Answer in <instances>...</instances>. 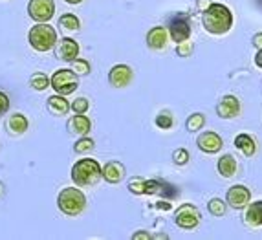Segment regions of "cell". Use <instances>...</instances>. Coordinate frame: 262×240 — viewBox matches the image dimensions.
<instances>
[{
    "instance_id": "obj_1",
    "label": "cell",
    "mask_w": 262,
    "mask_h": 240,
    "mask_svg": "<svg viewBox=\"0 0 262 240\" xmlns=\"http://www.w3.org/2000/svg\"><path fill=\"white\" fill-rule=\"evenodd\" d=\"M204 28L213 35H224L231 30L233 26V15L231 11L222 4H209V8L204 9Z\"/></svg>"
},
{
    "instance_id": "obj_2",
    "label": "cell",
    "mask_w": 262,
    "mask_h": 240,
    "mask_svg": "<svg viewBox=\"0 0 262 240\" xmlns=\"http://www.w3.org/2000/svg\"><path fill=\"white\" fill-rule=\"evenodd\" d=\"M101 178V165L92 158H83L72 167V180L77 187H92Z\"/></svg>"
},
{
    "instance_id": "obj_3",
    "label": "cell",
    "mask_w": 262,
    "mask_h": 240,
    "mask_svg": "<svg viewBox=\"0 0 262 240\" xmlns=\"http://www.w3.org/2000/svg\"><path fill=\"white\" fill-rule=\"evenodd\" d=\"M28 42L37 52H50L57 42V31L53 26H48V22H37L28 31Z\"/></svg>"
},
{
    "instance_id": "obj_4",
    "label": "cell",
    "mask_w": 262,
    "mask_h": 240,
    "mask_svg": "<svg viewBox=\"0 0 262 240\" xmlns=\"http://www.w3.org/2000/svg\"><path fill=\"white\" fill-rule=\"evenodd\" d=\"M57 207L66 216H77L86 207V197L75 187H66L57 197Z\"/></svg>"
},
{
    "instance_id": "obj_5",
    "label": "cell",
    "mask_w": 262,
    "mask_h": 240,
    "mask_svg": "<svg viewBox=\"0 0 262 240\" xmlns=\"http://www.w3.org/2000/svg\"><path fill=\"white\" fill-rule=\"evenodd\" d=\"M50 86H52L57 94H61V96H68V94L75 92L77 86H79L77 74H75L74 70H68V68L57 70L55 74L50 77Z\"/></svg>"
},
{
    "instance_id": "obj_6",
    "label": "cell",
    "mask_w": 262,
    "mask_h": 240,
    "mask_svg": "<svg viewBox=\"0 0 262 240\" xmlns=\"http://www.w3.org/2000/svg\"><path fill=\"white\" fill-rule=\"evenodd\" d=\"M55 13L53 0H30L28 2V15L35 22H48Z\"/></svg>"
},
{
    "instance_id": "obj_7",
    "label": "cell",
    "mask_w": 262,
    "mask_h": 240,
    "mask_svg": "<svg viewBox=\"0 0 262 240\" xmlns=\"http://www.w3.org/2000/svg\"><path fill=\"white\" fill-rule=\"evenodd\" d=\"M176 224H178L182 229H194V227L200 224V211L191 204L180 205L178 211H176Z\"/></svg>"
},
{
    "instance_id": "obj_8",
    "label": "cell",
    "mask_w": 262,
    "mask_h": 240,
    "mask_svg": "<svg viewBox=\"0 0 262 240\" xmlns=\"http://www.w3.org/2000/svg\"><path fill=\"white\" fill-rule=\"evenodd\" d=\"M55 55L57 59H61V61H66V62H72L77 59L79 55V44L77 40L70 39V37H62L61 40L57 39L55 42Z\"/></svg>"
},
{
    "instance_id": "obj_9",
    "label": "cell",
    "mask_w": 262,
    "mask_h": 240,
    "mask_svg": "<svg viewBox=\"0 0 262 240\" xmlns=\"http://www.w3.org/2000/svg\"><path fill=\"white\" fill-rule=\"evenodd\" d=\"M169 33L172 37V40H176V44L184 42L191 37V26L185 15H178L169 22Z\"/></svg>"
},
{
    "instance_id": "obj_10",
    "label": "cell",
    "mask_w": 262,
    "mask_h": 240,
    "mask_svg": "<svg viewBox=\"0 0 262 240\" xmlns=\"http://www.w3.org/2000/svg\"><path fill=\"white\" fill-rule=\"evenodd\" d=\"M249 198H251V191L244 185H233L229 191H227L226 202L231 205L233 209H244L246 205L249 204Z\"/></svg>"
},
{
    "instance_id": "obj_11",
    "label": "cell",
    "mask_w": 262,
    "mask_h": 240,
    "mask_svg": "<svg viewBox=\"0 0 262 240\" xmlns=\"http://www.w3.org/2000/svg\"><path fill=\"white\" fill-rule=\"evenodd\" d=\"M132 77H134V74H132L130 66L127 64H116L108 74L110 84L116 88H125L132 81Z\"/></svg>"
},
{
    "instance_id": "obj_12",
    "label": "cell",
    "mask_w": 262,
    "mask_h": 240,
    "mask_svg": "<svg viewBox=\"0 0 262 240\" xmlns=\"http://www.w3.org/2000/svg\"><path fill=\"white\" fill-rule=\"evenodd\" d=\"M196 143L200 150H204V152H207V154H214L222 148L224 141L216 132H204V134L198 136Z\"/></svg>"
},
{
    "instance_id": "obj_13",
    "label": "cell",
    "mask_w": 262,
    "mask_h": 240,
    "mask_svg": "<svg viewBox=\"0 0 262 240\" xmlns=\"http://www.w3.org/2000/svg\"><path fill=\"white\" fill-rule=\"evenodd\" d=\"M145 192L160 194V197H165V198L176 197V189L167 184V182H162V180H145Z\"/></svg>"
},
{
    "instance_id": "obj_14",
    "label": "cell",
    "mask_w": 262,
    "mask_h": 240,
    "mask_svg": "<svg viewBox=\"0 0 262 240\" xmlns=\"http://www.w3.org/2000/svg\"><path fill=\"white\" fill-rule=\"evenodd\" d=\"M216 112H219L220 118H236L238 112H241V103H238V99L235 96H226L222 97V101L216 106Z\"/></svg>"
},
{
    "instance_id": "obj_15",
    "label": "cell",
    "mask_w": 262,
    "mask_h": 240,
    "mask_svg": "<svg viewBox=\"0 0 262 240\" xmlns=\"http://www.w3.org/2000/svg\"><path fill=\"white\" fill-rule=\"evenodd\" d=\"M28 127H30V121H28L26 116L20 114V112L11 114V116L8 118V121H6L8 134H11V136H22L28 130Z\"/></svg>"
},
{
    "instance_id": "obj_16",
    "label": "cell",
    "mask_w": 262,
    "mask_h": 240,
    "mask_svg": "<svg viewBox=\"0 0 262 240\" xmlns=\"http://www.w3.org/2000/svg\"><path fill=\"white\" fill-rule=\"evenodd\" d=\"M101 176L108 182V184H119L125 178V165L119 162H108L101 169Z\"/></svg>"
},
{
    "instance_id": "obj_17",
    "label": "cell",
    "mask_w": 262,
    "mask_h": 240,
    "mask_svg": "<svg viewBox=\"0 0 262 240\" xmlns=\"http://www.w3.org/2000/svg\"><path fill=\"white\" fill-rule=\"evenodd\" d=\"M147 46L152 50H163L167 46V30L163 26H154L147 33Z\"/></svg>"
},
{
    "instance_id": "obj_18",
    "label": "cell",
    "mask_w": 262,
    "mask_h": 240,
    "mask_svg": "<svg viewBox=\"0 0 262 240\" xmlns=\"http://www.w3.org/2000/svg\"><path fill=\"white\" fill-rule=\"evenodd\" d=\"M66 127H68V132H70V134L84 136L86 132H90L92 123H90V119H88L84 114H77V116H74V118L68 121Z\"/></svg>"
},
{
    "instance_id": "obj_19",
    "label": "cell",
    "mask_w": 262,
    "mask_h": 240,
    "mask_svg": "<svg viewBox=\"0 0 262 240\" xmlns=\"http://www.w3.org/2000/svg\"><path fill=\"white\" fill-rule=\"evenodd\" d=\"M246 224L251 227L262 226V200H257L246 211Z\"/></svg>"
},
{
    "instance_id": "obj_20",
    "label": "cell",
    "mask_w": 262,
    "mask_h": 240,
    "mask_svg": "<svg viewBox=\"0 0 262 240\" xmlns=\"http://www.w3.org/2000/svg\"><path fill=\"white\" fill-rule=\"evenodd\" d=\"M48 110L55 116H64L68 110H70V103L61 96V94H55V96L48 97Z\"/></svg>"
},
{
    "instance_id": "obj_21",
    "label": "cell",
    "mask_w": 262,
    "mask_h": 240,
    "mask_svg": "<svg viewBox=\"0 0 262 240\" xmlns=\"http://www.w3.org/2000/svg\"><path fill=\"white\" fill-rule=\"evenodd\" d=\"M235 147L241 148L246 156H253L255 150H257V145H255V140L249 134H238L235 138Z\"/></svg>"
},
{
    "instance_id": "obj_22",
    "label": "cell",
    "mask_w": 262,
    "mask_h": 240,
    "mask_svg": "<svg viewBox=\"0 0 262 240\" xmlns=\"http://www.w3.org/2000/svg\"><path fill=\"white\" fill-rule=\"evenodd\" d=\"M219 172L224 178H231L236 172V160L231 154H226L219 160Z\"/></svg>"
},
{
    "instance_id": "obj_23",
    "label": "cell",
    "mask_w": 262,
    "mask_h": 240,
    "mask_svg": "<svg viewBox=\"0 0 262 240\" xmlns=\"http://www.w3.org/2000/svg\"><path fill=\"white\" fill-rule=\"evenodd\" d=\"M30 86L33 90H37V92H42V90H46L50 86V77L46 74H42V72H35L30 77Z\"/></svg>"
},
{
    "instance_id": "obj_24",
    "label": "cell",
    "mask_w": 262,
    "mask_h": 240,
    "mask_svg": "<svg viewBox=\"0 0 262 240\" xmlns=\"http://www.w3.org/2000/svg\"><path fill=\"white\" fill-rule=\"evenodd\" d=\"M79 18L75 17V15H72V13H66V15H62L61 18H59V26H62L64 30H70V31H77L79 30Z\"/></svg>"
},
{
    "instance_id": "obj_25",
    "label": "cell",
    "mask_w": 262,
    "mask_h": 240,
    "mask_svg": "<svg viewBox=\"0 0 262 240\" xmlns=\"http://www.w3.org/2000/svg\"><path fill=\"white\" fill-rule=\"evenodd\" d=\"M204 123H206L204 114H192L191 118L187 119V123H185V127H187V130L194 132V130H200L204 127Z\"/></svg>"
},
{
    "instance_id": "obj_26",
    "label": "cell",
    "mask_w": 262,
    "mask_h": 240,
    "mask_svg": "<svg viewBox=\"0 0 262 240\" xmlns=\"http://www.w3.org/2000/svg\"><path fill=\"white\" fill-rule=\"evenodd\" d=\"M92 148H94V141L90 140V138H84V136L74 145V150L77 154H86V152H90Z\"/></svg>"
},
{
    "instance_id": "obj_27",
    "label": "cell",
    "mask_w": 262,
    "mask_h": 240,
    "mask_svg": "<svg viewBox=\"0 0 262 240\" xmlns=\"http://www.w3.org/2000/svg\"><path fill=\"white\" fill-rule=\"evenodd\" d=\"M209 213L214 216H224L226 214V202H222L220 198H213L209 202Z\"/></svg>"
},
{
    "instance_id": "obj_28",
    "label": "cell",
    "mask_w": 262,
    "mask_h": 240,
    "mask_svg": "<svg viewBox=\"0 0 262 240\" xmlns=\"http://www.w3.org/2000/svg\"><path fill=\"white\" fill-rule=\"evenodd\" d=\"M72 70L77 75H86L90 74V62L84 59H75V61H72Z\"/></svg>"
},
{
    "instance_id": "obj_29",
    "label": "cell",
    "mask_w": 262,
    "mask_h": 240,
    "mask_svg": "<svg viewBox=\"0 0 262 240\" xmlns=\"http://www.w3.org/2000/svg\"><path fill=\"white\" fill-rule=\"evenodd\" d=\"M128 191L134 192V194H145V180L136 176L128 182Z\"/></svg>"
},
{
    "instance_id": "obj_30",
    "label": "cell",
    "mask_w": 262,
    "mask_h": 240,
    "mask_svg": "<svg viewBox=\"0 0 262 240\" xmlns=\"http://www.w3.org/2000/svg\"><path fill=\"white\" fill-rule=\"evenodd\" d=\"M156 125L158 128H163V130H169L172 127V116L169 112H162L156 116Z\"/></svg>"
},
{
    "instance_id": "obj_31",
    "label": "cell",
    "mask_w": 262,
    "mask_h": 240,
    "mask_svg": "<svg viewBox=\"0 0 262 240\" xmlns=\"http://www.w3.org/2000/svg\"><path fill=\"white\" fill-rule=\"evenodd\" d=\"M70 108L74 110L75 114H84L88 108H90V103H88L86 97H77V99H74V103L70 105Z\"/></svg>"
},
{
    "instance_id": "obj_32",
    "label": "cell",
    "mask_w": 262,
    "mask_h": 240,
    "mask_svg": "<svg viewBox=\"0 0 262 240\" xmlns=\"http://www.w3.org/2000/svg\"><path fill=\"white\" fill-rule=\"evenodd\" d=\"M192 48H194V44H192V40H184V42H180L178 46H176V53H178L180 57H187L192 53Z\"/></svg>"
},
{
    "instance_id": "obj_33",
    "label": "cell",
    "mask_w": 262,
    "mask_h": 240,
    "mask_svg": "<svg viewBox=\"0 0 262 240\" xmlns=\"http://www.w3.org/2000/svg\"><path fill=\"white\" fill-rule=\"evenodd\" d=\"M172 160H174V163H178V165H185V163L189 162V152L185 148H178V150H174V154H172Z\"/></svg>"
},
{
    "instance_id": "obj_34",
    "label": "cell",
    "mask_w": 262,
    "mask_h": 240,
    "mask_svg": "<svg viewBox=\"0 0 262 240\" xmlns=\"http://www.w3.org/2000/svg\"><path fill=\"white\" fill-rule=\"evenodd\" d=\"M9 110V96L0 90V116H4Z\"/></svg>"
},
{
    "instance_id": "obj_35",
    "label": "cell",
    "mask_w": 262,
    "mask_h": 240,
    "mask_svg": "<svg viewBox=\"0 0 262 240\" xmlns=\"http://www.w3.org/2000/svg\"><path fill=\"white\" fill-rule=\"evenodd\" d=\"M253 46L258 50H262V33H257V35L253 37Z\"/></svg>"
},
{
    "instance_id": "obj_36",
    "label": "cell",
    "mask_w": 262,
    "mask_h": 240,
    "mask_svg": "<svg viewBox=\"0 0 262 240\" xmlns=\"http://www.w3.org/2000/svg\"><path fill=\"white\" fill-rule=\"evenodd\" d=\"M255 64H257L258 68H262V50H258L257 55H255Z\"/></svg>"
},
{
    "instance_id": "obj_37",
    "label": "cell",
    "mask_w": 262,
    "mask_h": 240,
    "mask_svg": "<svg viewBox=\"0 0 262 240\" xmlns=\"http://www.w3.org/2000/svg\"><path fill=\"white\" fill-rule=\"evenodd\" d=\"M149 233H145V231H141V233H136V235L134 236H132V238H134V240H140V238H149Z\"/></svg>"
},
{
    "instance_id": "obj_38",
    "label": "cell",
    "mask_w": 262,
    "mask_h": 240,
    "mask_svg": "<svg viewBox=\"0 0 262 240\" xmlns=\"http://www.w3.org/2000/svg\"><path fill=\"white\" fill-rule=\"evenodd\" d=\"M156 207H160V209H170V204L169 202H165V204H163V202H158Z\"/></svg>"
},
{
    "instance_id": "obj_39",
    "label": "cell",
    "mask_w": 262,
    "mask_h": 240,
    "mask_svg": "<svg viewBox=\"0 0 262 240\" xmlns=\"http://www.w3.org/2000/svg\"><path fill=\"white\" fill-rule=\"evenodd\" d=\"M64 2H68V4H81V2H83V0H64Z\"/></svg>"
},
{
    "instance_id": "obj_40",
    "label": "cell",
    "mask_w": 262,
    "mask_h": 240,
    "mask_svg": "<svg viewBox=\"0 0 262 240\" xmlns=\"http://www.w3.org/2000/svg\"><path fill=\"white\" fill-rule=\"evenodd\" d=\"M2 194H4V185L0 184V197H2Z\"/></svg>"
}]
</instances>
